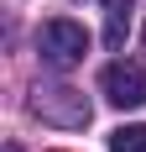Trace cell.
<instances>
[{"mask_svg": "<svg viewBox=\"0 0 146 152\" xmlns=\"http://www.w3.org/2000/svg\"><path fill=\"white\" fill-rule=\"evenodd\" d=\"M31 115H42L47 126L78 131V126H89V100L78 89H68V84H52V89H37V94H31Z\"/></svg>", "mask_w": 146, "mask_h": 152, "instance_id": "2", "label": "cell"}, {"mask_svg": "<svg viewBox=\"0 0 146 152\" xmlns=\"http://www.w3.org/2000/svg\"><path fill=\"white\" fill-rule=\"evenodd\" d=\"M110 152H146V126H120V131H110Z\"/></svg>", "mask_w": 146, "mask_h": 152, "instance_id": "5", "label": "cell"}, {"mask_svg": "<svg viewBox=\"0 0 146 152\" xmlns=\"http://www.w3.org/2000/svg\"><path fill=\"white\" fill-rule=\"evenodd\" d=\"M99 5H104V42L125 47V26H131V5L136 0H99Z\"/></svg>", "mask_w": 146, "mask_h": 152, "instance_id": "4", "label": "cell"}, {"mask_svg": "<svg viewBox=\"0 0 146 152\" xmlns=\"http://www.w3.org/2000/svg\"><path fill=\"white\" fill-rule=\"evenodd\" d=\"M99 89H104V100L110 105H120V110H136V105H146V68L141 63H110L99 74Z\"/></svg>", "mask_w": 146, "mask_h": 152, "instance_id": "3", "label": "cell"}, {"mask_svg": "<svg viewBox=\"0 0 146 152\" xmlns=\"http://www.w3.org/2000/svg\"><path fill=\"white\" fill-rule=\"evenodd\" d=\"M89 53V31L78 26V21H68V16H58V21H42V31H37V58L47 63V68H73V63H84Z\"/></svg>", "mask_w": 146, "mask_h": 152, "instance_id": "1", "label": "cell"}, {"mask_svg": "<svg viewBox=\"0 0 146 152\" xmlns=\"http://www.w3.org/2000/svg\"><path fill=\"white\" fill-rule=\"evenodd\" d=\"M5 152H21V147H5Z\"/></svg>", "mask_w": 146, "mask_h": 152, "instance_id": "6", "label": "cell"}]
</instances>
